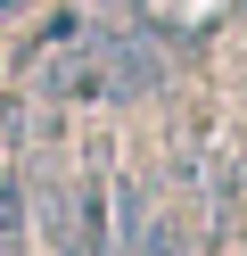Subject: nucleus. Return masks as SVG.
I'll list each match as a JSON object with an SVG mask.
<instances>
[{"label":"nucleus","mask_w":247,"mask_h":256,"mask_svg":"<svg viewBox=\"0 0 247 256\" xmlns=\"http://www.w3.org/2000/svg\"><path fill=\"white\" fill-rule=\"evenodd\" d=\"M132 256H190L181 215H148V223H140V240H132Z\"/></svg>","instance_id":"obj_3"},{"label":"nucleus","mask_w":247,"mask_h":256,"mask_svg":"<svg viewBox=\"0 0 247 256\" xmlns=\"http://www.w3.org/2000/svg\"><path fill=\"white\" fill-rule=\"evenodd\" d=\"M173 50H165L157 25H107V108H132L165 83Z\"/></svg>","instance_id":"obj_2"},{"label":"nucleus","mask_w":247,"mask_h":256,"mask_svg":"<svg viewBox=\"0 0 247 256\" xmlns=\"http://www.w3.org/2000/svg\"><path fill=\"white\" fill-rule=\"evenodd\" d=\"M41 206H49V248H66V256H115V190L99 182V174H82V182H66V190L41 182Z\"/></svg>","instance_id":"obj_1"},{"label":"nucleus","mask_w":247,"mask_h":256,"mask_svg":"<svg viewBox=\"0 0 247 256\" xmlns=\"http://www.w3.org/2000/svg\"><path fill=\"white\" fill-rule=\"evenodd\" d=\"M33 17V0H0V25H25Z\"/></svg>","instance_id":"obj_5"},{"label":"nucleus","mask_w":247,"mask_h":256,"mask_svg":"<svg viewBox=\"0 0 247 256\" xmlns=\"http://www.w3.org/2000/svg\"><path fill=\"white\" fill-rule=\"evenodd\" d=\"M0 248H25V190H16V174H0Z\"/></svg>","instance_id":"obj_4"}]
</instances>
